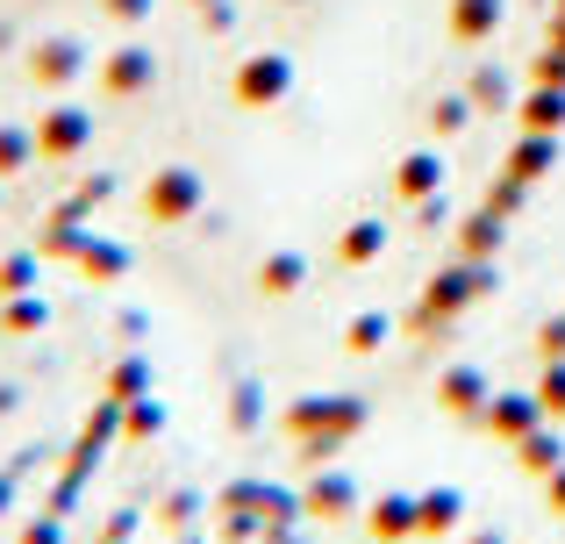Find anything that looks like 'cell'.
Returning <instances> with one entry per match:
<instances>
[{
	"label": "cell",
	"instance_id": "obj_1",
	"mask_svg": "<svg viewBox=\"0 0 565 544\" xmlns=\"http://www.w3.org/2000/svg\"><path fill=\"white\" fill-rule=\"evenodd\" d=\"M408 523H415V516H408V502H386V516H380V531H408Z\"/></svg>",
	"mask_w": 565,
	"mask_h": 544
}]
</instances>
